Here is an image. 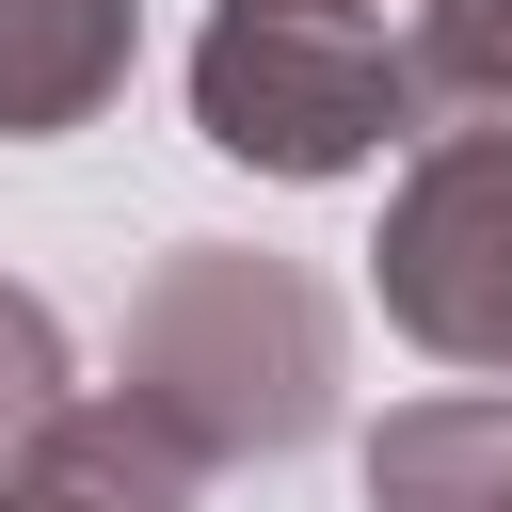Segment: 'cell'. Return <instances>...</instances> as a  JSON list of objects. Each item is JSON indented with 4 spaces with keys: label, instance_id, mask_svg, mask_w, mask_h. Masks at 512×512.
Masks as SVG:
<instances>
[{
    "label": "cell",
    "instance_id": "1",
    "mask_svg": "<svg viewBox=\"0 0 512 512\" xmlns=\"http://www.w3.org/2000/svg\"><path fill=\"white\" fill-rule=\"evenodd\" d=\"M336 384H352V320L304 256H256V240H176L144 288H128V336H112V400L192 464H288L304 432H336Z\"/></svg>",
    "mask_w": 512,
    "mask_h": 512
},
{
    "label": "cell",
    "instance_id": "2",
    "mask_svg": "<svg viewBox=\"0 0 512 512\" xmlns=\"http://www.w3.org/2000/svg\"><path fill=\"white\" fill-rule=\"evenodd\" d=\"M192 128L240 176L336 192L384 144H432L416 32H384L368 0H208V32H192Z\"/></svg>",
    "mask_w": 512,
    "mask_h": 512
},
{
    "label": "cell",
    "instance_id": "3",
    "mask_svg": "<svg viewBox=\"0 0 512 512\" xmlns=\"http://www.w3.org/2000/svg\"><path fill=\"white\" fill-rule=\"evenodd\" d=\"M384 336H416L464 384H512V128H432L368 240Z\"/></svg>",
    "mask_w": 512,
    "mask_h": 512
},
{
    "label": "cell",
    "instance_id": "4",
    "mask_svg": "<svg viewBox=\"0 0 512 512\" xmlns=\"http://www.w3.org/2000/svg\"><path fill=\"white\" fill-rule=\"evenodd\" d=\"M144 0H0V144H64L128 96Z\"/></svg>",
    "mask_w": 512,
    "mask_h": 512
},
{
    "label": "cell",
    "instance_id": "5",
    "mask_svg": "<svg viewBox=\"0 0 512 512\" xmlns=\"http://www.w3.org/2000/svg\"><path fill=\"white\" fill-rule=\"evenodd\" d=\"M0 512H192V464H176L112 384H80V400L0 464Z\"/></svg>",
    "mask_w": 512,
    "mask_h": 512
},
{
    "label": "cell",
    "instance_id": "6",
    "mask_svg": "<svg viewBox=\"0 0 512 512\" xmlns=\"http://www.w3.org/2000/svg\"><path fill=\"white\" fill-rule=\"evenodd\" d=\"M368 512H512V400H400L368 432Z\"/></svg>",
    "mask_w": 512,
    "mask_h": 512
},
{
    "label": "cell",
    "instance_id": "7",
    "mask_svg": "<svg viewBox=\"0 0 512 512\" xmlns=\"http://www.w3.org/2000/svg\"><path fill=\"white\" fill-rule=\"evenodd\" d=\"M416 96L432 128H512V0H416Z\"/></svg>",
    "mask_w": 512,
    "mask_h": 512
},
{
    "label": "cell",
    "instance_id": "8",
    "mask_svg": "<svg viewBox=\"0 0 512 512\" xmlns=\"http://www.w3.org/2000/svg\"><path fill=\"white\" fill-rule=\"evenodd\" d=\"M64 400H80V352H64L48 288H16V272H0V464H16V448H32Z\"/></svg>",
    "mask_w": 512,
    "mask_h": 512
}]
</instances>
